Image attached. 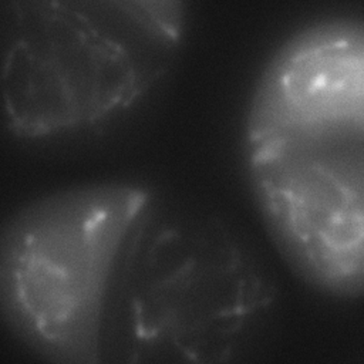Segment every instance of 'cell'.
<instances>
[{
    "label": "cell",
    "mask_w": 364,
    "mask_h": 364,
    "mask_svg": "<svg viewBox=\"0 0 364 364\" xmlns=\"http://www.w3.org/2000/svg\"><path fill=\"white\" fill-rule=\"evenodd\" d=\"M276 303L246 233L149 182L70 185L0 223V323L43 364H242Z\"/></svg>",
    "instance_id": "1"
},
{
    "label": "cell",
    "mask_w": 364,
    "mask_h": 364,
    "mask_svg": "<svg viewBox=\"0 0 364 364\" xmlns=\"http://www.w3.org/2000/svg\"><path fill=\"white\" fill-rule=\"evenodd\" d=\"M363 141V24L311 23L262 70L243 127V166L289 269L343 300L360 299L364 287Z\"/></svg>",
    "instance_id": "2"
},
{
    "label": "cell",
    "mask_w": 364,
    "mask_h": 364,
    "mask_svg": "<svg viewBox=\"0 0 364 364\" xmlns=\"http://www.w3.org/2000/svg\"><path fill=\"white\" fill-rule=\"evenodd\" d=\"M183 0H0V118L20 144L91 129L164 77Z\"/></svg>",
    "instance_id": "3"
}]
</instances>
